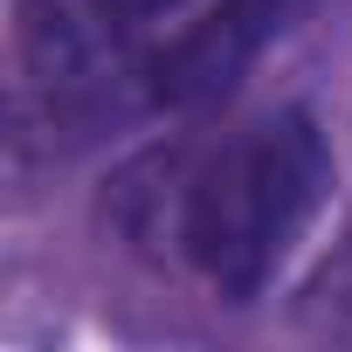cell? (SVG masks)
I'll use <instances>...</instances> for the list:
<instances>
[{"label": "cell", "mask_w": 352, "mask_h": 352, "mask_svg": "<svg viewBox=\"0 0 352 352\" xmlns=\"http://www.w3.org/2000/svg\"><path fill=\"white\" fill-rule=\"evenodd\" d=\"M324 187L331 159L318 124L304 111H270L145 152L118 180V221L138 249L249 304L311 228Z\"/></svg>", "instance_id": "obj_1"}, {"label": "cell", "mask_w": 352, "mask_h": 352, "mask_svg": "<svg viewBox=\"0 0 352 352\" xmlns=\"http://www.w3.org/2000/svg\"><path fill=\"white\" fill-rule=\"evenodd\" d=\"M283 8L290 0H97V21L111 35L131 111H187L242 76V63L276 35Z\"/></svg>", "instance_id": "obj_2"}]
</instances>
